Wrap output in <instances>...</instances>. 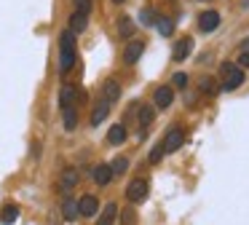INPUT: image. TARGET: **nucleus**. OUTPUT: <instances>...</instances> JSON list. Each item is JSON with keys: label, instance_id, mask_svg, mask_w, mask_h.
<instances>
[{"label": "nucleus", "instance_id": "f257e3e1", "mask_svg": "<svg viewBox=\"0 0 249 225\" xmlns=\"http://www.w3.org/2000/svg\"><path fill=\"white\" fill-rule=\"evenodd\" d=\"M59 75H67L75 67V35L70 30L59 32Z\"/></svg>", "mask_w": 249, "mask_h": 225}, {"label": "nucleus", "instance_id": "f03ea898", "mask_svg": "<svg viewBox=\"0 0 249 225\" xmlns=\"http://www.w3.org/2000/svg\"><path fill=\"white\" fill-rule=\"evenodd\" d=\"M222 75V91H236L238 86H244V67H238L236 62H225L220 67Z\"/></svg>", "mask_w": 249, "mask_h": 225}, {"label": "nucleus", "instance_id": "7ed1b4c3", "mask_svg": "<svg viewBox=\"0 0 249 225\" xmlns=\"http://www.w3.org/2000/svg\"><path fill=\"white\" fill-rule=\"evenodd\" d=\"M163 153H177L179 148L185 145V131H182V126H169V131H166V137H163Z\"/></svg>", "mask_w": 249, "mask_h": 225}, {"label": "nucleus", "instance_id": "20e7f679", "mask_svg": "<svg viewBox=\"0 0 249 225\" xmlns=\"http://www.w3.org/2000/svg\"><path fill=\"white\" fill-rule=\"evenodd\" d=\"M145 54V40H137V38H131L129 43H126L124 54H121V59H124L126 67H131V64L140 62V56Z\"/></svg>", "mask_w": 249, "mask_h": 225}, {"label": "nucleus", "instance_id": "39448f33", "mask_svg": "<svg viewBox=\"0 0 249 225\" xmlns=\"http://www.w3.org/2000/svg\"><path fill=\"white\" fill-rule=\"evenodd\" d=\"M126 198H129L131 204H142L147 198V182L142 180V177H134V180L126 185Z\"/></svg>", "mask_w": 249, "mask_h": 225}, {"label": "nucleus", "instance_id": "423d86ee", "mask_svg": "<svg viewBox=\"0 0 249 225\" xmlns=\"http://www.w3.org/2000/svg\"><path fill=\"white\" fill-rule=\"evenodd\" d=\"M172 102H174L172 86H158V89L153 91V107H156V110H166V107H172Z\"/></svg>", "mask_w": 249, "mask_h": 225}, {"label": "nucleus", "instance_id": "0eeeda50", "mask_svg": "<svg viewBox=\"0 0 249 225\" xmlns=\"http://www.w3.org/2000/svg\"><path fill=\"white\" fill-rule=\"evenodd\" d=\"M220 21H222L220 11H204V14L198 16V30L204 32V35H212V32L220 27Z\"/></svg>", "mask_w": 249, "mask_h": 225}, {"label": "nucleus", "instance_id": "6e6552de", "mask_svg": "<svg viewBox=\"0 0 249 225\" xmlns=\"http://www.w3.org/2000/svg\"><path fill=\"white\" fill-rule=\"evenodd\" d=\"M193 46H196V40L190 35H185V38H179L177 43H174V51H172V59L174 62H185V59L193 54Z\"/></svg>", "mask_w": 249, "mask_h": 225}, {"label": "nucleus", "instance_id": "1a4fd4ad", "mask_svg": "<svg viewBox=\"0 0 249 225\" xmlns=\"http://www.w3.org/2000/svg\"><path fill=\"white\" fill-rule=\"evenodd\" d=\"M97 212H99V201L94 193H86V196L78 198V214L81 217H94Z\"/></svg>", "mask_w": 249, "mask_h": 225}, {"label": "nucleus", "instance_id": "9d476101", "mask_svg": "<svg viewBox=\"0 0 249 225\" xmlns=\"http://www.w3.org/2000/svg\"><path fill=\"white\" fill-rule=\"evenodd\" d=\"M78 102V86L75 83H65L59 91V110H67V107H75Z\"/></svg>", "mask_w": 249, "mask_h": 225}, {"label": "nucleus", "instance_id": "9b49d317", "mask_svg": "<svg viewBox=\"0 0 249 225\" xmlns=\"http://www.w3.org/2000/svg\"><path fill=\"white\" fill-rule=\"evenodd\" d=\"M78 169H72V166H67V169H62V177H59V190L65 193V196H70V190L78 185Z\"/></svg>", "mask_w": 249, "mask_h": 225}, {"label": "nucleus", "instance_id": "f8f14e48", "mask_svg": "<svg viewBox=\"0 0 249 225\" xmlns=\"http://www.w3.org/2000/svg\"><path fill=\"white\" fill-rule=\"evenodd\" d=\"M107 115H110V102L99 99L97 105L91 107V115H89V123H91V129H97V126H99V123H102Z\"/></svg>", "mask_w": 249, "mask_h": 225}, {"label": "nucleus", "instance_id": "ddd939ff", "mask_svg": "<svg viewBox=\"0 0 249 225\" xmlns=\"http://www.w3.org/2000/svg\"><path fill=\"white\" fill-rule=\"evenodd\" d=\"M102 99L110 102V105L121 99V83H118L115 78H107V80L102 83Z\"/></svg>", "mask_w": 249, "mask_h": 225}, {"label": "nucleus", "instance_id": "4468645a", "mask_svg": "<svg viewBox=\"0 0 249 225\" xmlns=\"http://www.w3.org/2000/svg\"><path fill=\"white\" fill-rule=\"evenodd\" d=\"M67 21H70V24H67V30H70L72 35H81V32H86V27H89V16L86 14H78V11H72Z\"/></svg>", "mask_w": 249, "mask_h": 225}, {"label": "nucleus", "instance_id": "2eb2a0df", "mask_svg": "<svg viewBox=\"0 0 249 225\" xmlns=\"http://www.w3.org/2000/svg\"><path fill=\"white\" fill-rule=\"evenodd\" d=\"M91 180L97 182L99 188L110 185V180H113V171H110V164H99V166H94V171H91Z\"/></svg>", "mask_w": 249, "mask_h": 225}, {"label": "nucleus", "instance_id": "dca6fc26", "mask_svg": "<svg viewBox=\"0 0 249 225\" xmlns=\"http://www.w3.org/2000/svg\"><path fill=\"white\" fill-rule=\"evenodd\" d=\"M62 217L67 220V223H72V220H78L81 214H78V201L72 196H65L62 198Z\"/></svg>", "mask_w": 249, "mask_h": 225}, {"label": "nucleus", "instance_id": "f3484780", "mask_svg": "<svg viewBox=\"0 0 249 225\" xmlns=\"http://www.w3.org/2000/svg\"><path fill=\"white\" fill-rule=\"evenodd\" d=\"M126 137H129V131H126L124 123H113V126H110V131H107V142L110 145H124Z\"/></svg>", "mask_w": 249, "mask_h": 225}, {"label": "nucleus", "instance_id": "a211bd4d", "mask_svg": "<svg viewBox=\"0 0 249 225\" xmlns=\"http://www.w3.org/2000/svg\"><path fill=\"white\" fill-rule=\"evenodd\" d=\"M19 220V206L17 204H6L0 206V225H14Z\"/></svg>", "mask_w": 249, "mask_h": 225}, {"label": "nucleus", "instance_id": "6ab92c4d", "mask_svg": "<svg viewBox=\"0 0 249 225\" xmlns=\"http://www.w3.org/2000/svg\"><path fill=\"white\" fill-rule=\"evenodd\" d=\"M115 217H118V204H105V209H102V214H99V220L94 225H113L115 223Z\"/></svg>", "mask_w": 249, "mask_h": 225}, {"label": "nucleus", "instance_id": "aec40b11", "mask_svg": "<svg viewBox=\"0 0 249 225\" xmlns=\"http://www.w3.org/2000/svg\"><path fill=\"white\" fill-rule=\"evenodd\" d=\"M134 32H137L134 19H131V16H121V19H118V35L126 38V40H131V38H134Z\"/></svg>", "mask_w": 249, "mask_h": 225}, {"label": "nucleus", "instance_id": "412c9836", "mask_svg": "<svg viewBox=\"0 0 249 225\" xmlns=\"http://www.w3.org/2000/svg\"><path fill=\"white\" fill-rule=\"evenodd\" d=\"M153 118H156V107L153 105H142L140 110H137V121H140V129H147L153 123Z\"/></svg>", "mask_w": 249, "mask_h": 225}, {"label": "nucleus", "instance_id": "4be33fe9", "mask_svg": "<svg viewBox=\"0 0 249 225\" xmlns=\"http://www.w3.org/2000/svg\"><path fill=\"white\" fill-rule=\"evenodd\" d=\"M62 123H65V131H75V129H78V110H75V107L62 110Z\"/></svg>", "mask_w": 249, "mask_h": 225}, {"label": "nucleus", "instance_id": "5701e85b", "mask_svg": "<svg viewBox=\"0 0 249 225\" xmlns=\"http://www.w3.org/2000/svg\"><path fill=\"white\" fill-rule=\"evenodd\" d=\"M110 171H113V177L126 174V171H129V158H126V155H115L113 164H110Z\"/></svg>", "mask_w": 249, "mask_h": 225}, {"label": "nucleus", "instance_id": "b1692460", "mask_svg": "<svg viewBox=\"0 0 249 225\" xmlns=\"http://www.w3.org/2000/svg\"><path fill=\"white\" fill-rule=\"evenodd\" d=\"M198 89H201V94H217V83H214V78H209V75H204V78L198 80Z\"/></svg>", "mask_w": 249, "mask_h": 225}, {"label": "nucleus", "instance_id": "393cba45", "mask_svg": "<svg viewBox=\"0 0 249 225\" xmlns=\"http://www.w3.org/2000/svg\"><path fill=\"white\" fill-rule=\"evenodd\" d=\"M115 220H118L121 225H137V212H134L131 206H129V209H121V214H118Z\"/></svg>", "mask_w": 249, "mask_h": 225}, {"label": "nucleus", "instance_id": "a878e982", "mask_svg": "<svg viewBox=\"0 0 249 225\" xmlns=\"http://www.w3.org/2000/svg\"><path fill=\"white\" fill-rule=\"evenodd\" d=\"M140 21H142V27H153V24H156V11H153V8H142L140 11Z\"/></svg>", "mask_w": 249, "mask_h": 225}, {"label": "nucleus", "instance_id": "bb28decb", "mask_svg": "<svg viewBox=\"0 0 249 225\" xmlns=\"http://www.w3.org/2000/svg\"><path fill=\"white\" fill-rule=\"evenodd\" d=\"M158 32L163 38H172L174 35V21L172 19H158Z\"/></svg>", "mask_w": 249, "mask_h": 225}, {"label": "nucleus", "instance_id": "cd10ccee", "mask_svg": "<svg viewBox=\"0 0 249 225\" xmlns=\"http://www.w3.org/2000/svg\"><path fill=\"white\" fill-rule=\"evenodd\" d=\"M72 5H75V11H78V14H86V16H91L94 0H72Z\"/></svg>", "mask_w": 249, "mask_h": 225}, {"label": "nucleus", "instance_id": "c85d7f7f", "mask_svg": "<svg viewBox=\"0 0 249 225\" xmlns=\"http://www.w3.org/2000/svg\"><path fill=\"white\" fill-rule=\"evenodd\" d=\"M188 83H190L188 73H174L172 75V89H185Z\"/></svg>", "mask_w": 249, "mask_h": 225}, {"label": "nucleus", "instance_id": "c756f323", "mask_svg": "<svg viewBox=\"0 0 249 225\" xmlns=\"http://www.w3.org/2000/svg\"><path fill=\"white\" fill-rule=\"evenodd\" d=\"M161 158H163V145L158 142L156 148L150 150V155H147V161H150V164H158V161H161Z\"/></svg>", "mask_w": 249, "mask_h": 225}, {"label": "nucleus", "instance_id": "7c9ffc66", "mask_svg": "<svg viewBox=\"0 0 249 225\" xmlns=\"http://www.w3.org/2000/svg\"><path fill=\"white\" fill-rule=\"evenodd\" d=\"M238 67H249V51H241V56H238Z\"/></svg>", "mask_w": 249, "mask_h": 225}, {"label": "nucleus", "instance_id": "2f4dec72", "mask_svg": "<svg viewBox=\"0 0 249 225\" xmlns=\"http://www.w3.org/2000/svg\"><path fill=\"white\" fill-rule=\"evenodd\" d=\"M33 155H35V158L40 155V142H35V145H33Z\"/></svg>", "mask_w": 249, "mask_h": 225}, {"label": "nucleus", "instance_id": "473e14b6", "mask_svg": "<svg viewBox=\"0 0 249 225\" xmlns=\"http://www.w3.org/2000/svg\"><path fill=\"white\" fill-rule=\"evenodd\" d=\"M113 3H126V0H113Z\"/></svg>", "mask_w": 249, "mask_h": 225}, {"label": "nucleus", "instance_id": "72a5a7b5", "mask_svg": "<svg viewBox=\"0 0 249 225\" xmlns=\"http://www.w3.org/2000/svg\"><path fill=\"white\" fill-rule=\"evenodd\" d=\"M198 3H206V0H198Z\"/></svg>", "mask_w": 249, "mask_h": 225}]
</instances>
